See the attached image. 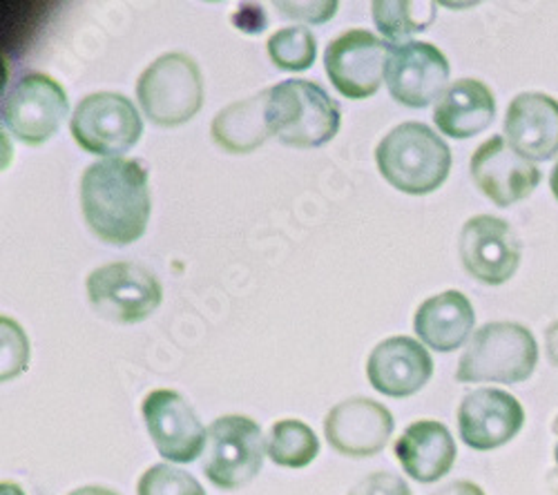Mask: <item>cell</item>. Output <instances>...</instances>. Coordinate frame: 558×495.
<instances>
[{
  "mask_svg": "<svg viewBox=\"0 0 558 495\" xmlns=\"http://www.w3.org/2000/svg\"><path fill=\"white\" fill-rule=\"evenodd\" d=\"M81 208L89 231L112 246L142 239L153 210L148 170L132 159H101L81 176Z\"/></svg>",
  "mask_w": 558,
  "mask_h": 495,
  "instance_id": "6da1fadb",
  "label": "cell"
},
{
  "mask_svg": "<svg viewBox=\"0 0 558 495\" xmlns=\"http://www.w3.org/2000/svg\"><path fill=\"white\" fill-rule=\"evenodd\" d=\"M376 163L387 182L404 195L438 190L451 170V150L425 123L393 127L376 148Z\"/></svg>",
  "mask_w": 558,
  "mask_h": 495,
  "instance_id": "7a4b0ae2",
  "label": "cell"
},
{
  "mask_svg": "<svg viewBox=\"0 0 558 495\" xmlns=\"http://www.w3.org/2000/svg\"><path fill=\"white\" fill-rule=\"evenodd\" d=\"M340 121V106L313 81L293 78L268 87V125L284 146H327L336 139Z\"/></svg>",
  "mask_w": 558,
  "mask_h": 495,
  "instance_id": "3957f363",
  "label": "cell"
},
{
  "mask_svg": "<svg viewBox=\"0 0 558 495\" xmlns=\"http://www.w3.org/2000/svg\"><path fill=\"white\" fill-rule=\"evenodd\" d=\"M538 346L530 329L517 322L485 324L460 357L456 380L462 384H519L532 378Z\"/></svg>",
  "mask_w": 558,
  "mask_h": 495,
  "instance_id": "277c9868",
  "label": "cell"
},
{
  "mask_svg": "<svg viewBox=\"0 0 558 495\" xmlns=\"http://www.w3.org/2000/svg\"><path fill=\"white\" fill-rule=\"evenodd\" d=\"M136 97L155 125L177 127L189 123L204 106L202 70L189 54H163L138 76Z\"/></svg>",
  "mask_w": 558,
  "mask_h": 495,
  "instance_id": "5b68a950",
  "label": "cell"
},
{
  "mask_svg": "<svg viewBox=\"0 0 558 495\" xmlns=\"http://www.w3.org/2000/svg\"><path fill=\"white\" fill-rule=\"evenodd\" d=\"M70 129L85 152L119 159L142 139L144 121L123 95L97 92L76 106Z\"/></svg>",
  "mask_w": 558,
  "mask_h": 495,
  "instance_id": "8992f818",
  "label": "cell"
},
{
  "mask_svg": "<svg viewBox=\"0 0 558 495\" xmlns=\"http://www.w3.org/2000/svg\"><path fill=\"white\" fill-rule=\"evenodd\" d=\"M87 297L101 318L117 324H138L161 306L163 290L148 268L117 261L97 268L87 277Z\"/></svg>",
  "mask_w": 558,
  "mask_h": 495,
  "instance_id": "52a82bcc",
  "label": "cell"
},
{
  "mask_svg": "<svg viewBox=\"0 0 558 495\" xmlns=\"http://www.w3.org/2000/svg\"><path fill=\"white\" fill-rule=\"evenodd\" d=\"M264 465V435L246 416H223L208 429L204 473L226 491H235L255 480Z\"/></svg>",
  "mask_w": 558,
  "mask_h": 495,
  "instance_id": "ba28073f",
  "label": "cell"
},
{
  "mask_svg": "<svg viewBox=\"0 0 558 495\" xmlns=\"http://www.w3.org/2000/svg\"><path fill=\"white\" fill-rule=\"evenodd\" d=\"M391 45L366 29H349L329 42L324 67L347 99L374 97L387 78Z\"/></svg>",
  "mask_w": 558,
  "mask_h": 495,
  "instance_id": "9c48e42d",
  "label": "cell"
},
{
  "mask_svg": "<svg viewBox=\"0 0 558 495\" xmlns=\"http://www.w3.org/2000/svg\"><path fill=\"white\" fill-rule=\"evenodd\" d=\"M70 112L61 83L48 74H27L3 103V123L27 146L48 144Z\"/></svg>",
  "mask_w": 558,
  "mask_h": 495,
  "instance_id": "30bf717a",
  "label": "cell"
},
{
  "mask_svg": "<svg viewBox=\"0 0 558 495\" xmlns=\"http://www.w3.org/2000/svg\"><path fill=\"white\" fill-rule=\"evenodd\" d=\"M458 255L474 280L487 286H500L514 277L523 248L519 235L505 219L478 214L462 226Z\"/></svg>",
  "mask_w": 558,
  "mask_h": 495,
  "instance_id": "8fae6325",
  "label": "cell"
},
{
  "mask_svg": "<svg viewBox=\"0 0 558 495\" xmlns=\"http://www.w3.org/2000/svg\"><path fill=\"white\" fill-rule=\"evenodd\" d=\"M142 411L146 429L163 460L191 465L202 456L208 433L183 395L170 388H157L146 395Z\"/></svg>",
  "mask_w": 558,
  "mask_h": 495,
  "instance_id": "7c38bea8",
  "label": "cell"
},
{
  "mask_svg": "<svg viewBox=\"0 0 558 495\" xmlns=\"http://www.w3.org/2000/svg\"><path fill=\"white\" fill-rule=\"evenodd\" d=\"M449 83V61L432 42L409 40L391 48L387 87L391 97L413 110L438 101Z\"/></svg>",
  "mask_w": 558,
  "mask_h": 495,
  "instance_id": "4fadbf2b",
  "label": "cell"
},
{
  "mask_svg": "<svg viewBox=\"0 0 558 495\" xmlns=\"http://www.w3.org/2000/svg\"><path fill=\"white\" fill-rule=\"evenodd\" d=\"M396 429L393 416L380 401L351 397L333 407L324 420V435L338 454L362 460L378 456Z\"/></svg>",
  "mask_w": 558,
  "mask_h": 495,
  "instance_id": "5bb4252c",
  "label": "cell"
},
{
  "mask_svg": "<svg viewBox=\"0 0 558 495\" xmlns=\"http://www.w3.org/2000/svg\"><path fill=\"white\" fill-rule=\"evenodd\" d=\"M470 170L478 190L498 208L527 199L541 184V170L498 134L474 152Z\"/></svg>",
  "mask_w": 558,
  "mask_h": 495,
  "instance_id": "9a60e30c",
  "label": "cell"
},
{
  "mask_svg": "<svg viewBox=\"0 0 558 495\" xmlns=\"http://www.w3.org/2000/svg\"><path fill=\"white\" fill-rule=\"evenodd\" d=\"M525 411L521 401L498 388H478L464 395L458 409L462 442L476 451H492L507 444L523 429Z\"/></svg>",
  "mask_w": 558,
  "mask_h": 495,
  "instance_id": "2e32d148",
  "label": "cell"
},
{
  "mask_svg": "<svg viewBox=\"0 0 558 495\" xmlns=\"http://www.w3.org/2000/svg\"><path fill=\"white\" fill-rule=\"evenodd\" d=\"M371 386L389 397L415 395L434 375L427 348L411 337H389L380 342L366 362Z\"/></svg>",
  "mask_w": 558,
  "mask_h": 495,
  "instance_id": "e0dca14e",
  "label": "cell"
},
{
  "mask_svg": "<svg viewBox=\"0 0 558 495\" xmlns=\"http://www.w3.org/2000/svg\"><path fill=\"white\" fill-rule=\"evenodd\" d=\"M505 134L509 146L530 161L558 154V101L543 92H523L507 108Z\"/></svg>",
  "mask_w": 558,
  "mask_h": 495,
  "instance_id": "ac0fdd59",
  "label": "cell"
},
{
  "mask_svg": "<svg viewBox=\"0 0 558 495\" xmlns=\"http://www.w3.org/2000/svg\"><path fill=\"white\" fill-rule=\"evenodd\" d=\"M456 442L436 420L413 422L396 442V458L404 473L421 484L445 478L456 462Z\"/></svg>",
  "mask_w": 558,
  "mask_h": 495,
  "instance_id": "d6986e66",
  "label": "cell"
},
{
  "mask_svg": "<svg viewBox=\"0 0 558 495\" xmlns=\"http://www.w3.org/2000/svg\"><path fill=\"white\" fill-rule=\"evenodd\" d=\"M496 116L492 89L476 78H458L440 97L434 121L449 139H472L485 132Z\"/></svg>",
  "mask_w": 558,
  "mask_h": 495,
  "instance_id": "ffe728a7",
  "label": "cell"
},
{
  "mask_svg": "<svg viewBox=\"0 0 558 495\" xmlns=\"http://www.w3.org/2000/svg\"><path fill=\"white\" fill-rule=\"evenodd\" d=\"M476 324L472 301L458 290H445L429 297L415 310L413 329L429 348L451 352L470 339Z\"/></svg>",
  "mask_w": 558,
  "mask_h": 495,
  "instance_id": "44dd1931",
  "label": "cell"
},
{
  "mask_svg": "<svg viewBox=\"0 0 558 495\" xmlns=\"http://www.w3.org/2000/svg\"><path fill=\"white\" fill-rule=\"evenodd\" d=\"M210 134L215 144L230 154L257 150L272 134L268 125V89L223 108L213 119Z\"/></svg>",
  "mask_w": 558,
  "mask_h": 495,
  "instance_id": "7402d4cb",
  "label": "cell"
},
{
  "mask_svg": "<svg viewBox=\"0 0 558 495\" xmlns=\"http://www.w3.org/2000/svg\"><path fill=\"white\" fill-rule=\"evenodd\" d=\"M371 12L385 38L404 45L411 36L432 27L438 5L434 0H378L371 5Z\"/></svg>",
  "mask_w": 558,
  "mask_h": 495,
  "instance_id": "603a6c76",
  "label": "cell"
},
{
  "mask_svg": "<svg viewBox=\"0 0 558 495\" xmlns=\"http://www.w3.org/2000/svg\"><path fill=\"white\" fill-rule=\"evenodd\" d=\"M266 451L279 467L302 469L317 458L319 440L302 420H279L268 431Z\"/></svg>",
  "mask_w": 558,
  "mask_h": 495,
  "instance_id": "cb8c5ba5",
  "label": "cell"
},
{
  "mask_svg": "<svg viewBox=\"0 0 558 495\" xmlns=\"http://www.w3.org/2000/svg\"><path fill=\"white\" fill-rule=\"evenodd\" d=\"M268 57L284 72H302L315 63L317 40L306 27H284L268 38Z\"/></svg>",
  "mask_w": 558,
  "mask_h": 495,
  "instance_id": "d4e9b609",
  "label": "cell"
},
{
  "mask_svg": "<svg viewBox=\"0 0 558 495\" xmlns=\"http://www.w3.org/2000/svg\"><path fill=\"white\" fill-rule=\"evenodd\" d=\"M136 493L138 495H206L197 478L172 465L150 467L142 475V480H138Z\"/></svg>",
  "mask_w": 558,
  "mask_h": 495,
  "instance_id": "484cf974",
  "label": "cell"
},
{
  "mask_svg": "<svg viewBox=\"0 0 558 495\" xmlns=\"http://www.w3.org/2000/svg\"><path fill=\"white\" fill-rule=\"evenodd\" d=\"M347 495H413L409 484L389 471H378L362 478Z\"/></svg>",
  "mask_w": 558,
  "mask_h": 495,
  "instance_id": "4316f807",
  "label": "cell"
},
{
  "mask_svg": "<svg viewBox=\"0 0 558 495\" xmlns=\"http://www.w3.org/2000/svg\"><path fill=\"white\" fill-rule=\"evenodd\" d=\"M275 8L282 12L284 18L304 21V23H327L336 16L338 3H311V0H300V3H275Z\"/></svg>",
  "mask_w": 558,
  "mask_h": 495,
  "instance_id": "83f0119b",
  "label": "cell"
},
{
  "mask_svg": "<svg viewBox=\"0 0 558 495\" xmlns=\"http://www.w3.org/2000/svg\"><path fill=\"white\" fill-rule=\"evenodd\" d=\"M240 14H242V21H235L246 34H259L266 25V18H264V10L259 5H242L240 8Z\"/></svg>",
  "mask_w": 558,
  "mask_h": 495,
  "instance_id": "f1b7e54d",
  "label": "cell"
},
{
  "mask_svg": "<svg viewBox=\"0 0 558 495\" xmlns=\"http://www.w3.org/2000/svg\"><path fill=\"white\" fill-rule=\"evenodd\" d=\"M434 495H485V491L468 480H460V482H451L445 484L442 488H438Z\"/></svg>",
  "mask_w": 558,
  "mask_h": 495,
  "instance_id": "f546056e",
  "label": "cell"
},
{
  "mask_svg": "<svg viewBox=\"0 0 558 495\" xmlns=\"http://www.w3.org/2000/svg\"><path fill=\"white\" fill-rule=\"evenodd\" d=\"M545 348H547L551 364L558 367V320L545 333Z\"/></svg>",
  "mask_w": 558,
  "mask_h": 495,
  "instance_id": "4dcf8cb0",
  "label": "cell"
},
{
  "mask_svg": "<svg viewBox=\"0 0 558 495\" xmlns=\"http://www.w3.org/2000/svg\"><path fill=\"white\" fill-rule=\"evenodd\" d=\"M70 495H119V493L110 491L106 486H81V488L72 491Z\"/></svg>",
  "mask_w": 558,
  "mask_h": 495,
  "instance_id": "1f68e13d",
  "label": "cell"
},
{
  "mask_svg": "<svg viewBox=\"0 0 558 495\" xmlns=\"http://www.w3.org/2000/svg\"><path fill=\"white\" fill-rule=\"evenodd\" d=\"M549 186H551V193H554V197H556V201H558V163H556V165H554V170H551Z\"/></svg>",
  "mask_w": 558,
  "mask_h": 495,
  "instance_id": "d6a6232c",
  "label": "cell"
},
{
  "mask_svg": "<svg viewBox=\"0 0 558 495\" xmlns=\"http://www.w3.org/2000/svg\"><path fill=\"white\" fill-rule=\"evenodd\" d=\"M3 495H23V491H21L16 484L5 482V484H3Z\"/></svg>",
  "mask_w": 558,
  "mask_h": 495,
  "instance_id": "836d02e7",
  "label": "cell"
},
{
  "mask_svg": "<svg viewBox=\"0 0 558 495\" xmlns=\"http://www.w3.org/2000/svg\"><path fill=\"white\" fill-rule=\"evenodd\" d=\"M556 462H558V446H556Z\"/></svg>",
  "mask_w": 558,
  "mask_h": 495,
  "instance_id": "e575fe53",
  "label": "cell"
}]
</instances>
